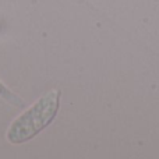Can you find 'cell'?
<instances>
[{"label": "cell", "mask_w": 159, "mask_h": 159, "mask_svg": "<svg viewBox=\"0 0 159 159\" xmlns=\"http://www.w3.org/2000/svg\"><path fill=\"white\" fill-rule=\"evenodd\" d=\"M60 92L50 91L39 101H36L28 110L17 117L10 126L7 140L13 144H21L35 137L46 126L52 123L59 110Z\"/></svg>", "instance_id": "6da1fadb"}]
</instances>
